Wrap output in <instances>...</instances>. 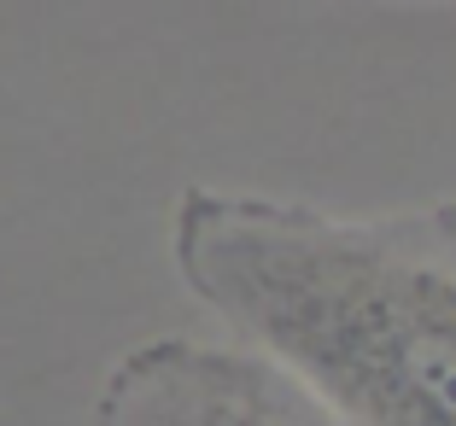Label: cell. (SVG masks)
Returning <instances> with one entry per match:
<instances>
[{
  "label": "cell",
  "mask_w": 456,
  "mask_h": 426,
  "mask_svg": "<svg viewBox=\"0 0 456 426\" xmlns=\"http://www.w3.org/2000/svg\"><path fill=\"white\" fill-rule=\"evenodd\" d=\"M170 263L252 357L346 426H456V245L305 199L188 187Z\"/></svg>",
  "instance_id": "1"
},
{
  "label": "cell",
  "mask_w": 456,
  "mask_h": 426,
  "mask_svg": "<svg viewBox=\"0 0 456 426\" xmlns=\"http://www.w3.org/2000/svg\"><path fill=\"white\" fill-rule=\"evenodd\" d=\"M88 426H346L246 345L159 334L106 368Z\"/></svg>",
  "instance_id": "2"
},
{
  "label": "cell",
  "mask_w": 456,
  "mask_h": 426,
  "mask_svg": "<svg viewBox=\"0 0 456 426\" xmlns=\"http://www.w3.org/2000/svg\"><path fill=\"white\" fill-rule=\"evenodd\" d=\"M433 228H439L444 240L456 245V199H451V205H439V211H433Z\"/></svg>",
  "instance_id": "3"
}]
</instances>
